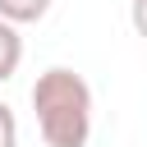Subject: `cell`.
<instances>
[{
  "mask_svg": "<svg viewBox=\"0 0 147 147\" xmlns=\"http://www.w3.org/2000/svg\"><path fill=\"white\" fill-rule=\"evenodd\" d=\"M51 14V0H0V18H9V23H41Z\"/></svg>",
  "mask_w": 147,
  "mask_h": 147,
  "instance_id": "cell-3",
  "label": "cell"
},
{
  "mask_svg": "<svg viewBox=\"0 0 147 147\" xmlns=\"http://www.w3.org/2000/svg\"><path fill=\"white\" fill-rule=\"evenodd\" d=\"M32 110L46 147H87L92 138V87L83 74L51 64L32 83Z\"/></svg>",
  "mask_w": 147,
  "mask_h": 147,
  "instance_id": "cell-1",
  "label": "cell"
},
{
  "mask_svg": "<svg viewBox=\"0 0 147 147\" xmlns=\"http://www.w3.org/2000/svg\"><path fill=\"white\" fill-rule=\"evenodd\" d=\"M23 64V37H18V23L0 18V83H9Z\"/></svg>",
  "mask_w": 147,
  "mask_h": 147,
  "instance_id": "cell-2",
  "label": "cell"
},
{
  "mask_svg": "<svg viewBox=\"0 0 147 147\" xmlns=\"http://www.w3.org/2000/svg\"><path fill=\"white\" fill-rule=\"evenodd\" d=\"M0 147H18V119L5 101H0Z\"/></svg>",
  "mask_w": 147,
  "mask_h": 147,
  "instance_id": "cell-4",
  "label": "cell"
},
{
  "mask_svg": "<svg viewBox=\"0 0 147 147\" xmlns=\"http://www.w3.org/2000/svg\"><path fill=\"white\" fill-rule=\"evenodd\" d=\"M129 18H133V32L147 41V0H133V9H129Z\"/></svg>",
  "mask_w": 147,
  "mask_h": 147,
  "instance_id": "cell-5",
  "label": "cell"
}]
</instances>
